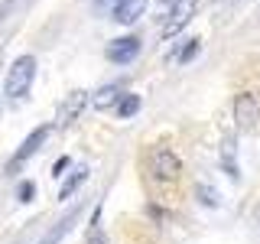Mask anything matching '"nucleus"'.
Masks as SVG:
<instances>
[{"instance_id":"1","label":"nucleus","mask_w":260,"mask_h":244,"mask_svg":"<svg viewBox=\"0 0 260 244\" xmlns=\"http://www.w3.org/2000/svg\"><path fill=\"white\" fill-rule=\"evenodd\" d=\"M32 78H36V59H32V55H20V59L10 65L7 78H4V95L10 98V101H20V98H26Z\"/></svg>"},{"instance_id":"2","label":"nucleus","mask_w":260,"mask_h":244,"mask_svg":"<svg viewBox=\"0 0 260 244\" xmlns=\"http://www.w3.org/2000/svg\"><path fill=\"white\" fill-rule=\"evenodd\" d=\"M150 169L153 176H156V182H176L179 173H182V160L176 157V150H169V146H153L150 153Z\"/></svg>"},{"instance_id":"3","label":"nucleus","mask_w":260,"mask_h":244,"mask_svg":"<svg viewBox=\"0 0 260 244\" xmlns=\"http://www.w3.org/2000/svg\"><path fill=\"white\" fill-rule=\"evenodd\" d=\"M195 13H199V4H195V0H179V4H173V13H169L166 23H162V39L179 36V33L192 23Z\"/></svg>"},{"instance_id":"4","label":"nucleus","mask_w":260,"mask_h":244,"mask_svg":"<svg viewBox=\"0 0 260 244\" xmlns=\"http://www.w3.org/2000/svg\"><path fill=\"white\" fill-rule=\"evenodd\" d=\"M234 120H238L241 130L257 127V120H260V101H257V95L241 92L238 98H234Z\"/></svg>"},{"instance_id":"5","label":"nucleus","mask_w":260,"mask_h":244,"mask_svg":"<svg viewBox=\"0 0 260 244\" xmlns=\"http://www.w3.org/2000/svg\"><path fill=\"white\" fill-rule=\"evenodd\" d=\"M104 55H108V62H114V65H127V62H134L137 55H140V39L137 36L111 39L108 49H104Z\"/></svg>"},{"instance_id":"6","label":"nucleus","mask_w":260,"mask_h":244,"mask_svg":"<svg viewBox=\"0 0 260 244\" xmlns=\"http://www.w3.org/2000/svg\"><path fill=\"white\" fill-rule=\"evenodd\" d=\"M49 134H52V127H49V124H43V127H36V130H32L26 140H23V146L16 150V157L10 160V173H16V166H23V163H26L29 157H36V153H39V146H43V143L49 140Z\"/></svg>"},{"instance_id":"7","label":"nucleus","mask_w":260,"mask_h":244,"mask_svg":"<svg viewBox=\"0 0 260 244\" xmlns=\"http://www.w3.org/2000/svg\"><path fill=\"white\" fill-rule=\"evenodd\" d=\"M146 4H150V0H117V4H114V20L124 23V26L127 23H137L146 13Z\"/></svg>"},{"instance_id":"8","label":"nucleus","mask_w":260,"mask_h":244,"mask_svg":"<svg viewBox=\"0 0 260 244\" xmlns=\"http://www.w3.org/2000/svg\"><path fill=\"white\" fill-rule=\"evenodd\" d=\"M85 104H88V92H81V88H78V92H72V95H69V101L62 104L59 124H65V127L75 124V120L81 117V111H85Z\"/></svg>"},{"instance_id":"9","label":"nucleus","mask_w":260,"mask_h":244,"mask_svg":"<svg viewBox=\"0 0 260 244\" xmlns=\"http://www.w3.org/2000/svg\"><path fill=\"white\" fill-rule=\"evenodd\" d=\"M78 215H81V205H75V208L69 211V215H62L59 222H55V225H52V228H49V231H46V238L39 241V244H59V241L65 238V234L72 231V225L78 222Z\"/></svg>"},{"instance_id":"10","label":"nucleus","mask_w":260,"mask_h":244,"mask_svg":"<svg viewBox=\"0 0 260 244\" xmlns=\"http://www.w3.org/2000/svg\"><path fill=\"white\" fill-rule=\"evenodd\" d=\"M120 85H104L101 92H94V98H91V104H94V111H108V108H114V104L120 101Z\"/></svg>"},{"instance_id":"11","label":"nucleus","mask_w":260,"mask_h":244,"mask_svg":"<svg viewBox=\"0 0 260 244\" xmlns=\"http://www.w3.org/2000/svg\"><path fill=\"white\" fill-rule=\"evenodd\" d=\"M221 166H224V173L231 176V179H241V169H238V146H234L231 137L221 143Z\"/></svg>"},{"instance_id":"12","label":"nucleus","mask_w":260,"mask_h":244,"mask_svg":"<svg viewBox=\"0 0 260 244\" xmlns=\"http://www.w3.org/2000/svg\"><path fill=\"white\" fill-rule=\"evenodd\" d=\"M88 173H91V169H88L85 163H78V166L72 169V176L62 182V189H59V199H69V195H75V189H78V186L88 179Z\"/></svg>"},{"instance_id":"13","label":"nucleus","mask_w":260,"mask_h":244,"mask_svg":"<svg viewBox=\"0 0 260 244\" xmlns=\"http://www.w3.org/2000/svg\"><path fill=\"white\" fill-rule=\"evenodd\" d=\"M114 108H117L120 120H127V117H134V114L140 111V98H137V95H120V101L114 104Z\"/></svg>"},{"instance_id":"14","label":"nucleus","mask_w":260,"mask_h":244,"mask_svg":"<svg viewBox=\"0 0 260 244\" xmlns=\"http://www.w3.org/2000/svg\"><path fill=\"white\" fill-rule=\"evenodd\" d=\"M199 49H202V43H199V39H189V43L182 46V52L176 55V62H179V65H189V62L195 59V55H199Z\"/></svg>"},{"instance_id":"15","label":"nucleus","mask_w":260,"mask_h":244,"mask_svg":"<svg viewBox=\"0 0 260 244\" xmlns=\"http://www.w3.org/2000/svg\"><path fill=\"white\" fill-rule=\"evenodd\" d=\"M199 202H202V205H208V208L221 205V199H218V192L211 189V186H199Z\"/></svg>"},{"instance_id":"16","label":"nucleus","mask_w":260,"mask_h":244,"mask_svg":"<svg viewBox=\"0 0 260 244\" xmlns=\"http://www.w3.org/2000/svg\"><path fill=\"white\" fill-rule=\"evenodd\" d=\"M88 244H108V241H104L101 225H98V211H94V222H91V228H88Z\"/></svg>"},{"instance_id":"17","label":"nucleus","mask_w":260,"mask_h":244,"mask_svg":"<svg viewBox=\"0 0 260 244\" xmlns=\"http://www.w3.org/2000/svg\"><path fill=\"white\" fill-rule=\"evenodd\" d=\"M32 192H36L32 182H20V202H32Z\"/></svg>"},{"instance_id":"18","label":"nucleus","mask_w":260,"mask_h":244,"mask_svg":"<svg viewBox=\"0 0 260 244\" xmlns=\"http://www.w3.org/2000/svg\"><path fill=\"white\" fill-rule=\"evenodd\" d=\"M13 7H16V0H4V4H0V23L7 20V13H10Z\"/></svg>"},{"instance_id":"19","label":"nucleus","mask_w":260,"mask_h":244,"mask_svg":"<svg viewBox=\"0 0 260 244\" xmlns=\"http://www.w3.org/2000/svg\"><path fill=\"white\" fill-rule=\"evenodd\" d=\"M65 166H69V157H62L59 163H55V169H52V176H62V173H65Z\"/></svg>"},{"instance_id":"20","label":"nucleus","mask_w":260,"mask_h":244,"mask_svg":"<svg viewBox=\"0 0 260 244\" xmlns=\"http://www.w3.org/2000/svg\"><path fill=\"white\" fill-rule=\"evenodd\" d=\"M111 4H117V0H94V7H98V10H104V7H111Z\"/></svg>"},{"instance_id":"21","label":"nucleus","mask_w":260,"mask_h":244,"mask_svg":"<svg viewBox=\"0 0 260 244\" xmlns=\"http://www.w3.org/2000/svg\"><path fill=\"white\" fill-rule=\"evenodd\" d=\"M162 4H179V0H162Z\"/></svg>"}]
</instances>
